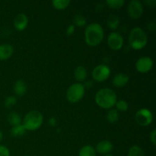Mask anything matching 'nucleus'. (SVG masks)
I'll list each match as a JSON object with an SVG mask.
<instances>
[{
    "mask_svg": "<svg viewBox=\"0 0 156 156\" xmlns=\"http://www.w3.org/2000/svg\"><path fill=\"white\" fill-rule=\"evenodd\" d=\"M105 37L103 27L98 23L88 24L85 30V40L90 47H96L102 42Z\"/></svg>",
    "mask_w": 156,
    "mask_h": 156,
    "instance_id": "nucleus-1",
    "label": "nucleus"
},
{
    "mask_svg": "<svg viewBox=\"0 0 156 156\" xmlns=\"http://www.w3.org/2000/svg\"><path fill=\"white\" fill-rule=\"evenodd\" d=\"M117 94L112 89L104 88L96 93L94 100L96 104L103 109H111L117 102Z\"/></svg>",
    "mask_w": 156,
    "mask_h": 156,
    "instance_id": "nucleus-2",
    "label": "nucleus"
},
{
    "mask_svg": "<svg viewBox=\"0 0 156 156\" xmlns=\"http://www.w3.org/2000/svg\"><path fill=\"white\" fill-rule=\"evenodd\" d=\"M148 43V37L141 27H134L129 35V44L134 50H142Z\"/></svg>",
    "mask_w": 156,
    "mask_h": 156,
    "instance_id": "nucleus-3",
    "label": "nucleus"
},
{
    "mask_svg": "<svg viewBox=\"0 0 156 156\" xmlns=\"http://www.w3.org/2000/svg\"><path fill=\"white\" fill-rule=\"evenodd\" d=\"M44 117L42 114L37 111H31L24 116L23 126L26 130L34 131L39 129L43 124Z\"/></svg>",
    "mask_w": 156,
    "mask_h": 156,
    "instance_id": "nucleus-4",
    "label": "nucleus"
},
{
    "mask_svg": "<svg viewBox=\"0 0 156 156\" xmlns=\"http://www.w3.org/2000/svg\"><path fill=\"white\" fill-rule=\"evenodd\" d=\"M85 93V88L82 83H74L69 87L66 91V98L70 103H77L83 98Z\"/></svg>",
    "mask_w": 156,
    "mask_h": 156,
    "instance_id": "nucleus-5",
    "label": "nucleus"
},
{
    "mask_svg": "<svg viewBox=\"0 0 156 156\" xmlns=\"http://www.w3.org/2000/svg\"><path fill=\"white\" fill-rule=\"evenodd\" d=\"M111 69L105 64H100L94 67L93 69L91 76L94 80L96 82H102L106 81L111 76Z\"/></svg>",
    "mask_w": 156,
    "mask_h": 156,
    "instance_id": "nucleus-6",
    "label": "nucleus"
},
{
    "mask_svg": "<svg viewBox=\"0 0 156 156\" xmlns=\"http://www.w3.org/2000/svg\"><path fill=\"white\" fill-rule=\"evenodd\" d=\"M135 120L140 126H147L153 121V114L150 110L147 108H141L136 113Z\"/></svg>",
    "mask_w": 156,
    "mask_h": 156,
    "instance_id": "nucleus-7",
    "label": "nucleus"
},
{
    "mask_svg": "<svg viewBox=\"0 0 156 156\" xmlns=\"http://www.w3.org/2000/svg\"><path fill=\"white\" fill-rule=\"evenodd\" d=\"M127 12L132 19H139L143 13V6L141 2L132 0L127 6Z\"/></svg>",
    "mask_w": 156,
    "mask_h": 156,
    "instance_id": "nucleus-8",
    "label": "nucleus"
},
{
    "mask_svg": "<svg viewBox=\"0 0 156 156\" xmlns=\"http://www.w3.org/2000/svg\"><path fill=\"white\" fill-rule=\"evenodd\" d=\"M108 44L113 50H120L123 46V38L120 34L112 32L108 37Z\"/></svg>",
    "mask_w": 156,
    "mask_h": 156,
    "instance_id": "nucleus-9",
    "label": "nucleus"
},
{
    "mask_svg": "<svg viewBox=\"0 0 156 156\" xmlns=\"http://www.w3.org/2000/svg\"><path fill=\"white\" fill-rule=\"evenodd\" d=\"M153 66V60L149 56H143L136 62V69L140 73H148L152 69Z\"/></svg>",
    "mask_w": 156,
    "mask_h": 156,
    "instance_id": "nucleus-10",
    "label": "nucleus"
},
{
    "mask_svg": "<svg viewBox=\"0 0 156 156\" xmlns=\"http://www.w3.org/2000/svg\"><path fill=\"white\" fill-rule=\"evenodd\" d=\"M28 24V18L24 14H18L14 19V27L18 31L25 30Z\"/></svg>",
    "mask_w": 156,
    "mask_h": 156,
    "instance_id": "nucleus-11",
    "label": "nucleus"
},
{
    "mask_svg": "<svg viewBox=\"0 0 156 156\" xmlns=\"http://www.w3.org/2000/svg\"><path fill=\"white\" fill-rule=\"evenodd\" d=\"M113 144L108 140H102L99 142L96 146V152L102 155H108L112 151Z\"/></svg>",
    "mask_w": 156,
    "mask_h": 156,
    "instance_id": "nucleus-12",
    "label": "nucleus"
},
{
    "mask_svg": "<svg viewBox=\"0 0 156 156\" xmlns=\"http://www.w3.org/2000/svg\"><path fill=\"white\" fill-rule=\"evenodd\" d=\"M129 82V77L125 73H118L112 79V84L114 86L117 88H122L124 87Z\"/></svg>",
    "mask_w": 156,
    "mask_h": 156,
    "instance_id": "nucleus-13",
    "label": "nucleus"
},
{
    "mask_svg": "<svg viewBox=\"0 0 156 156\" xmlns=\"http://www.w3.org/2000/svg\"><path fill=\"white\" fill-rule=\"evenodd\" d=\"M14 47L10 44L0 45V60H6L13 55Z\"/></svg>",
    "mask_w": 156,
    "mask_h": 156,
    "instance_id": "nucleus-14",
    "label": "nucleus"
},
{
    "mask_svg": "<svg viewBox=\"0 0 156 156\" xmlns=\"http://www.w3.org/2000/svg\"><path fill=\"white\" fill-rule=\"evenodd\" d=\"M87 76H88V73H87L86 69L82 66H79L76 68L74 71V76L75 79L78 81V82H84L85 79H87Z\"/></svg>",
    "mask_w": 156,
    "mask_h": 156,
    "instance_id": "nucleus-15",
    "label": "nucleus"
},
{
    "mask_svg": "<svg viewBox=\"0 0 156 156\" xmlns=\"http://www.w3.org/2000/svg\"><path fill=\"white\" fill-rule=\"evenodd\" d=\"M14 91L18 96H24L27 91V85L23 80H18L14 85Z\"/></svg>",
    "mask_w": 156,
    "mask_h": 156,
    "instance_id": "nucleus-16",
    "label": "nucleus"
},
{
    "mask_svg": "<svg viewBox=\"0 0 156 156\" xmlns=\"http://www.w3.org/2000/svg\"><path fill=\"white\" fill-rule=\"evenodd\" d=\"M119 24H120V19L117 15H111L107 18V25L111 30H117L119 27Z\"/></svg>",
    "mask_w": 156,
    "mask_h": 156,
    "instance_id": "nucleus-17",
    "label": "nucleus"
},
{
    "mask_svg": "<svg viewBox=\"0 0 156 156\" xmlns=\"http://www.w3.org/2000/svg\"><path fill=\"white\" fill-rule=\"evenodd\" d=\"M26 131L27 130L24 128V126H23V124H19L17 125V126H12L10 130V134L11 136L14 137H19L24 136L25 134Z\"/></svg>",
    "mask_w": 156,
    "mask_h": 156,
    "instance_id": "nucleus-18",
    "label": "nucleus"
},
{
    "mask_svg": "<svg viewBox=\"0 0 156 156\" xmlns=\"http://www.w3.org/2000/svg\"><path fill=\"white\" fill-rule=\"evenodd\" d=\"M79 156H96L95 149L90 145L83 146L79 150Z\"/></svg>",
    "mask_w": 156,
    "mask_h": 156,
    "instance_id": "nucleus-19",
    "label": "nucleus"
},
{
    "mask_svg": "<svg viewBox=\"0 0 156 156\" xmlns=\"http://www.w3.org/2000/svg\"><path fill=\"white\" fill-rule=\"evenodd\" d=\"M8 120L9 123L12 126H17V125L21 124V118L19 114L16 112H11L8 116Z\"/></svg>",
    "mask_w": 156,
    "mask_h": 156,
    "instance_id": "nucleus-20",
    "label": "nucleus"
},
{
    "mask_svg": "<svg viewBox=\"0 0 156 156\" xmlns=\"http://www.w3.org/2000/svg\"><path fill=\"white\" fill-rule=\"evenodd\" d=\"M107 120L110 123H114L117 122L119 120V113L114 108H111L109 110V111L107 114Z\"/></svg>",
    "mask_w": 156,
    "mask_h": 156,
    "instance_id": "nucleus-21",
    "label": "nucleus"
},
{
    "mask_svg": "<svg viewBox=\"0 0 156 156\" xmlns=\"http://www.w3.org/2000/svg\"><path fill=\"white\" fill-rule=\"evenodd\" d=\"M51 3L53 7L57 10H63L69 5L70 1L69 0H53Z\"/></svg>",
    "mask_w": 156,
    "mask_h": 156,
    "instance_id": "nucleus-22",
    "label": "nucleus"
},
{
    "mask_svg": "<svg viewBox=\"0 0 156 156\" xmlns=\"http://www.w3.org/2000/svg\"><path fill=\"white\" fill-rule=\"evenodd\" d=\"M106 4L112 9H121L125 4L124 0H107Z\"/></svg>",
    "mask_w": 156,
    "mask_h": 156,
    "instance_id": "nucleus-23",
    "label": "nucleus"
},
{
    "mask_svg": "<svg viewBox=\"0 0 156 156\" xmlns=\"http://www.w3.org/2000/svg\"><path fill=\"white\" fill-rule=\"evenodd\" d=\"M128 156H145L144 152L138 146H133L129 149Z\"/></svg>",
    "mask_w": 156,
    "mask_h": 156,
    "instance_id": "nucleus-24",
    "label": "nucleus"
},
{
    "mask_svg": "<svg viewBox=\"0 0 156 156\" xmlns=\"http://www.w3.org/2000/svg\"><path fill=\"white\" fill-rule=\"evenodd\" d=\"M73 22H74L75 25L77 26V27H84V26L86 25L87 21L83 15H77L74 17Z\"/></svg>",
    "mask_w": 156,
    "mask_h": 156,
    "instance_id": "nucleus-25",
    "label": "nucleus"
},
{
    "mask_svg": "<svg viewBox=\"0 0 156 156\" xmlns=\"http://www.w3.org/2000/svg\"><path fill=\"white\" fill-rule=\"evenodd\" d=\"M116 108H117V111H120V112H125L129 108V105L127 102L124 100H119L117 101L115 104Z\"/></svg>",
    "mask_w": 156,
    "mask_h": 156,
    "instance_id": "nucleus-26",
    "label": "nucleus"
},
{
    "mask_svg": "<svg viewBox=\"0 0 156 156\" xmlns=\"http://www.w3.org/2000/svg\"><path fill=\"white\" fill-rule=\"evenodd\" d=\"M16 102H17V98L14 95L9 96V97L6 98L5 100V106L8 108H12L13 106H15Z\"/></svg>",
    "mask_w": 156,
    "mask_h": 156,
    "instance_id": "nucleus-27",
    "label": "nucleus"
},
{
    "mask_svg": "<svg viewBox=\"0 0 156 156\" xmlns=\"http://www.w3.org/2000/svg\"><path fill=\"white\" fill-rule=\"evenodd\" d=\"M0 156H10L9 149L5 146H0Z\"/></svg>",
    "mask_w": 156,
    "mask_h": 156,
    "instance_id": "nucleus-28",
    "label": "nucleus"
},
{
    "mask_svg": "<svg viewBox=\"0 0 156 156\" xmlns=\"http://www.w3.org/2000/svg\"><path fill=\"white\" fill-rule=\"evenodd\" d=\"M75 30H76V27L74 24H69L66 28V34L67 36H71L74 34Z\"/></svg>",
    "mask_w": 156,
    "mask_h": 156,
    "instance_id": "nucleus-29",
    "label": "nucleus"
},
{
    "mask_svg": "<svg viewBox=\"0 0 156 156\" xmlns=\"http://www.w3.org/2000/svg\"><path fill=\"white\" fill-rule=\"evenodd\" d=\"M149 140H150L151 143L155 146L156 144V129H153V130L150 133V135H149Z\"/></svg>",
    "mask_w": 156,
    "mask_h": 156,
    "instance_id": "nucleus-30",
    "label": "nucleus"
},
{
    "mask_svg": "<svg viewBox=\"0 0 156 156\" xmlns=\"http://www.w3.org/2000/svg\"><path fill=\"white\" fill-rule=\"evenodd\" d=\"M147 27L149 30H152V31H154V30L156 29V24L155 22H150L147 24Z\"/></svg>",
    "mask_w": 156,
    "mask_h": 156,
    "instance_id": "nucleus-31",
    "label": "nucleus"
},
{
    "mask_svg": "<svg viewBox=\"0 0 156 156\" xmlns=\"http://www.w3.org/2000/svg\"><path fill=\"white\" fill-rule=\"evenodd\" d=\"M48 123L50 124V126H55L56 125V120L55 117H50L48 120Z\"/></svg>",
    "mask_w": 156,
    "mask_h": 156,
    "instance_id": "nucleus-32",
    "label": "nucleus"
},
{
    "mask_svg": "<svg viewBox=\"0 0 156 156\" xmlns=\"http://www.w3.org/2000/svg\"><path fill=\"white\" fill-rule=\"evenodd\" d=\"M84 85V87H85V88H91V87H92L93 82H91V80L86 81V82H85V85Z\"/></svg>",
    "mask_w": 156,
    "mask_h": 156,
    "instance_id": "nucleus-33",
    "label": "nucleus"
},
{
    "mask_svg": "<svg viewBox=\"0 0 156 156\" xmlns=\"http://www.w3.org/2000/svg\"><path fill=\"white\" fill-rule=\"evenodd\" d=\"M146 2L149 5V7H150V6L151 7H154L156 4L155 0H150V1H149V0H147V1H146Z\"/></svg>",
    "mask_w": 156,
    "mask_h": 156,
    "instance_id": "nucleus-34",
    "label": "nucleus"
},
{
    "mask_svg": "<svg viewBox=\"0 0 156 156\" xmlns=\"http://www.w3.org/2000/svg\"><path fill=\"white\" fill-rule=\"evenodd\" d=\"M2 138H3V135H2V133L0 131V143H1V141L2 140Z\"/></svg>",
    "mask_w": 156,
    "mask_h": 156,
    "instance_id": "nucleus-35",
    "label": "nucleus"
},
{
    "mask_svg": "<svg viewBox=\"0 0 156 156\" xmlns=\"http://www.w3.org/2000/svg\"><path fill=\"white\" fill-rule=\"evenodd\" d=\"M105 156H114V155H111V154H108V155H105Z\"/></svg>",
    "mask_w": 156,
    "mask_h": 156,
    "instance_id": "nucleus-36",
    "label": "nucleus"
},
{
    "mask_svg": "<svg viewBox=\"0 0 156 156\" xmlns=\"http://www.w3.org/2000/svg\"><path fill=\"white\" fill-rule=\"evenodd\" d=\"M24 156H28V155H24Z\"/></svg>",
    "mask_w": 156,
    "mask_h": 156,
    "instance_id": "nucleus-37",
    "label": "nucleus"
}]
</instances>
